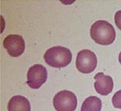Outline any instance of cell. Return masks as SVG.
<instances>
[{
	"label": "cell",
	"mask_w": 121,
	"mask_h": 111,
	"mask_svg": "<svg viewBox=\"0 0 121 111\" xmlns=\"http://www.w3.org/2000/svg\"><path fill=\"white\" fill-rule=\"evenodd\" d=\"M90 35L95 43L101 45L112 44L116 37L113 26L106 20H99L93 23L90 29Z\"/></svg>",
	"instance_id": "1"
},
{
	"label": "cell",
	"mask_w": 121,
	"mask_h": 111,
	"mask_svg": "<svg viewBox=\"0 0 121 111\" xmlns=\"http://www.w3.org/2000/svg\"><path fill=\"white\" fill-rule=\"evenodd\" d=\"M44 60L51 67L63 68L71 63L72 53L68 48L62 46H55L47 50L44 54Z\"/></svg>",
	"instance_id": "2"
},
{
	"label": "cell",
	"mask_w": 121,
	"mask_h": 111,
	"mask_svg": "<svg viewBox=\"0 0 121 111\" xmlns=\"http://www.w3.org/2000/svg\"><path fill=\"white\" fill-rule=\"evenodd\" d=\"M77 97L69 90H61L54 96L53 104L56 111H74L77 107Z\"/></svg>",
	"instance_id": "3"
},
{
	"label": "cell",
	"mask_w": 121,
	"mask_h": 111,
	"mask_svg": "<svg viewBox=\"0 0 121 111\" xmlns=\"http://www.w3.org/2000/svg\"><path fill=\"white\" fill-rule=\"evenodd\" d=\"M97 66V57L93 51L82 50L79 51L76 57V68L80 72L89 74L95 69Z\"/></svg>",
	"instance_id": "4"
},
{
	"label": "cell",
	"mask_w": 121,
	"mask_h": 111,
	"mask_svg": "<svg viewBox=\"0 0 121 111\" xmlns=\"http://www.w3.org/2000/svg\"><path fill=\"white\" fill-rule=\"evenodd\" d=\"M48 77L47 69L42 64L31 66L27 73V83L31 88H39L45 83Z\"/></svg>",
	"instance_id": "5"
},
{
	"label": "cell",
	"mask_w": 121,
	"mask_h": 111,
	"mask_svg": "<svg viewBox=\"0 0 121 111\" xmlns=\"http://www.w3.org/2000/svg\"><path fill=\"white\" fill-rule=\"evenodd\" d=\"M4 47L9 55L12 57H17L23 53L25 49V42L22 36L10 34L4 39Z\"/></svg>",
	"instance_id": "6"
},
{
	"label": "cell",
	"mask_w": 121,
	"mask_h": 111,
	"mask_svg": "<svg viewBox=\"0 0 121 111\" xmlns=\"http://www.w3.org/2000/svg\"><path fill=\"white\" fill-rule=\"evenodd\" d=\"M94 88L99 95L107 96L112 91L113 81L111 76H106L102 72L97 73L94 76Z\"/></svg>",
	"instance_id": "7"
},
{
	"label": "cell",
	"mask_w": 121,
	"mask_h": 111,
	"mask_svg": "<svg viewBox=\"0 0 121 111\" xmlns=\"http://www.w3.org/2000/svg\"><path fill=\"white\" fill-rule=\"evenodd\" d=\"M8 111H30V102L23 96H13L8 103Z\"/></svg>",
	"instance_id": "8"
},
{
	"label": "cell",
	"mask_w": 121,
	"mask_h": 111,
	"mask_svg": "<svg viewBox=\"0 0 121 111\" xmlns=\"http://www.w3.org/2000/svg\"><path fill=\"white\" fill-rule=\"evenodd\" d=\"M102 108V102L99 97L89 96L82 103L81 111H100Z\"/></svg>",
	"instance_id": "9"
},
{
	"label": "cell",
	"mask_w": 121,
	"mask_h": 111,
	"mask_svg": "<svg viewBox=\"0 0 121 111\" xmlns=\"http://www.w3.org/2000/svg\"><path fill=\"white\" fill-rule=\"evenodd\" d=\"M112 105L116 109H121V90L117 91L112 99Z\"/></svg>",
	"instance_id": "10"
},
{
	"label": "cell",
	"mask_w": 121,
	"mask_h": 111,
	"mask_svg": "<svg viewBox=\"0 0 121 111\" xmlns=\"http://www.w3.org/2000/svg\"><path fill=\"white\" fill-rule=\"evenodd\" d=\"M114 21H115V23H116L117 27L121 30V10H118V11L115 13Z\"/></svg>",
	"instance_id": "11"
},
{
	"label": "cell",
	"mask_w": 121,
	"mask_h": 111,
	"mask_svg": "<svg viewBox=\"0 0 121 111\" xmlns=\"http://www.w3.org/2000/svg\"><path fill=\"white\" fill-rule=\"evenodd\" d=\"M119 63H120V64H121V52L119 53Z\"/></svg>",
	"instance_id": "12"
}]
</instances>
